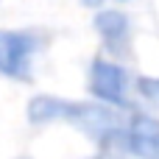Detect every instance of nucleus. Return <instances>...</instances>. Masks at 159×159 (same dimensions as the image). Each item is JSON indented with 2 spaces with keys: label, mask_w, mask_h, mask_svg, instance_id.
<instances>
[{
  "label": "nucleus",
  "mask_w": 159,
  "mask_h": 159,
  "mask_svg": "<svg viewBox=\"0 0 159 159\" xmlns=\"http://www.w3.org/2000/svg\"><path fill=\"white\" fill-rule=\"evenodd\" d=\"M64 106H67V98H59V95H50V92H39L28 101L25 106V117L31 126H50V123H61L64 117Z\"/></svg>",
  "instance_id": "423d86ee"
},
{
  "label": "nucleus",
  "mask_w": 159,
  "mask_h": 159,
  "mask_svg": "<svg viewBox=\"0 0 159 159\" xmlns=\"http://www.w3.org/2000/svg\"><path fill=\"white\" fill-rule=\"evenodd\" d=\"M87 89H89L92 101L137 112V106H134V101H137V78L120 61H115L112 56H95L89 61Z\"/></svg>",
  "instance_id": "f03ea898"
},
{
  "label": "nucleus",
  "mask_w": 159,
  "mask_h": 159,
  "mask_svg": "<svg viewBox=\"0 0 159 159\" xmlns=\"http://www.w3.org/2000/svg\"><path fill=\"white\" fill-rule=\"evenodd\" d=\"M115 151H126V154H134L143 159H159V117L145 115L140 109L131 112L129 131ZM106 154H112V151H106Z\"/></svg>",
  "instance_id": "20e7f679"
},
{
  "label": "nucleus",
  "mask_w": 159,
  "mask_h": 159,
  "mask_svg": "<svg viewBox=\"0 0 159 159\" xmlns=\"http://www.w3.org/2000/svg\"><path fill=\"white\" fill-rule=\"evenodd\" d=\"M20 159H31V157H20Z\"/></svg>",
  "instance_id": "1a4fd4ad"
},
{
  "label": "nucleus",
  "mask_w": 159,
  "mask_h": 159,
  "mask_svg": "<svg viewBox=\"0 0 159 159\" xmlns=\"http://www.w3.org/2000/svg\"><path fill=\"white\" fill-rule=\"evenodd\" d=\"M61 123L73 126L78 134H84L89 143H95V148L101 154L115 151L131 123V112L129 109H117L101 101H73L67 98L64 106V117Z\"/></svg>",
  "instance_id": "f257e3e1"
},
{
  "label": "nucleus",
  "mask_w": 159,
  "mask_h": 159,
  "mask_svg": "<svg viewBox=\"0 0 159 159\" xmlns=\"http://www.w3.org/2000/svg\"><path fill=\"white\" fill-rule=\"evenodd\" d=\"M137 98L145 101L148 106L159 109V78L151 75H137Z\"/></svg>",
  "instance_id": "0eeeda50"
},
{
  "label": "nucleus",
  "mask_w": 159,
  "mask_h": 159,
  "mask_svg": "<svg viewBox=\"0 0 159 159\" xmlns=\"http://www.w3.org/2000/svg\"><path fill=\"white\" fill-rule=\"evenodd\" d=\"M42 48L45 34L36 28H0V75L28 84Z\"/></svg>",
  "instance_id": "7ed1b4c3"
},
{
  "label": "nucleus",
  "mask_w": 159,
  "mask_h": 159,
  "mask_svg": "<svg viewBox=\"0 0 159 159\" xmlns=\"http://www.w3.org/2000/svg\"><path fill=\"white\" fill-rule=\"evenodd\" d=\"M120 3H129V0H120Z\"/></svg>",
  "instance_id": "9d476101"
},
{
  "label": "nucleus",
  "mask_w": 159,
  "mask_h": 159,
  "mask_svg": "<svg viewBox=\"0 0 159 159\" xmlns=\"http://www.w3.org/2000/svg\"><path fill=\"white\" fill-rule=\"evenodd\" d=\"M106 3H109V0H81V6H84V8H95V11L106 8Z\"/></svg>",
  "instance_id": "6e6552de"
},
{
  "label": "nucleus",
  "mask_w": 159,
  "mask_h": 159,
  "mask_svg": "<svg viewBox=\"0 0 159 159\" xmlns=\"http://www.w3.org/2000/svg\"><path fill=\"white\" fill-rule=\"evenodd\" d=\"M95 34L101 36L103 48L117 56V53H126L129 42H131V17L120 8H101L95 14Z\"/></svg>",
  "instance_id": "39448f33"
}]
</instances>
